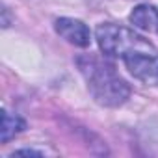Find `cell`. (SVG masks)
<instances>
[{"label": "cell", "instance_id": "6da1fadb", "mask_svg": "<svg viewBox=\"0 0 158 158\" xmlns=\"http://www.w3.org/2000/svg\"><path fill=\"white\" fill-rule=\"evenodd\" d=\"M78 69L84 74L89 93L102 106H121L128 95L130 88L117 74L115 67L95 54H84L76 60Z\"/></svg>", "mask_w": 158, "mask_h": 158}, {"label": "cell", "instance_id": "7a4b0ae2", "mask_svg": "<svg viewBox=\"0 0 158 158\" xmlns=\"http://www.w3.org/2000/svg\"><path fill=\"white\" fill-rule=\"evenodd\" d=\"M95 35H97V43H99L101 50L108 58H125L134 52L154 50L152 43H149L141 35H138L132 30L119 26V24L104 23L97 28Z\"/></svg>", "mask_w": 158, "mask_h": 158}, {"label": "cell", "instance_id": "3957f363", "mask_svg": "<svg viewBox=\"0 0 158 158\" xmlns=\"http://www.w3.org/2000/svg\"><path fill=\"white\" fill-rule=\"evenodd\" d=\"M130 74L143 84L158 86V52L154 50H141L123 58Z\"/></svg>", "mask_w": 158, "mask_h": 158}, {"label": "cell", "instance_id": "277c9868", "mask_svg": "<svg viewBox=\"0 0 158 158\" xmlns=\"http://www.w3.org/2000/svg\"><path fill=\"white\" fill-rule=\"evenodd\" d=\"M54 28H56V32H58L65 41H69V43L74 45V47L86 48V47H89V43H91L89 28H88L82 21L69 19V17H61V19L56 21Z\"/></svg>", "mask_w": 158, "mask_h": 158}, {"label": "cell", "instance_id": "5b68a950", "mask_svg": "<svg viewBox=\"0 0 158 158\" xmlns=\"http://www.w3.org/2000/svg\"><path fill=\"white\" fill-rule=\"evenodd\" d=\"M130 23L149 34H158V10L154 6H138L130 13Z\"/></svg>", "mask_w": 158, "mask_h": 158}, {"label": "cell", "instance_id": "8992f818", "mask_svg": "<svg viewBox=\"0 0 158 158\" xmlns=\"http://www.w3.org/2000/svg\"><path fill=\"white\" fill-rule=\"evenodd\" d=\"M23 130H24V121L19 115L4 110V114H2V143H8L11 138H15Z\"/></svg>", "mask_w": 158, "mask_h": 158}, {"label": "cell", "instance_id": "52a82bcc", "mask_svg": "<svg viewBox=\"0 0 158 158\" xmlns=\"http://www.w3.org/2000/svg\"><path fill=\"white\" fill-rule=\"evenodd\" d=\"M13 154H37V156H41L43 152H39V151H32V149H23V151L13 152Z\"/></svg>", "mask_w": 158, "mask_h": 158}]
</instances>
